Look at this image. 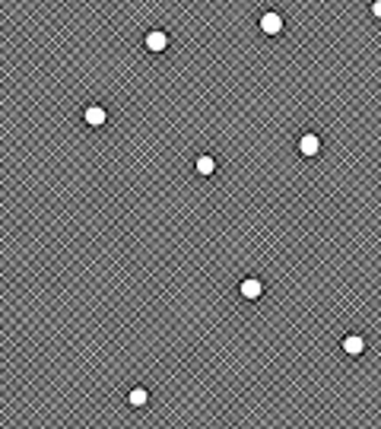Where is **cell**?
Returning a JSON list of instances; mask_svg holds the SVG:
<instances>
[{"instance_id":"obj_1","label":"cell","mask_w":381,"mask_h":429,"mask_svg":"<svg viewBox=\"0 0 381 429\" xmlns=\"http://www.w3.org/2000/svg\"><path fill=\"white\" fill-rule=\"evenodd\" d=\"M108 108L102 105V102H86L83 112H80V121H83V127H89V131H102L108 124Z\"/></svg>"},{"instance_id":"obj_2","label":"cell","mask_w":381,"mask_h":429,"mask_svg":"<svg viewBox=\"0 0 381 429\" xmlns=\"http://www.w3.org/2000/svg\"><path fill=\"white\" fill-rule=\"evenodd\" d=\"M264 296H267V283L261 280V277L248 273V277H241L239 280V299L241 302H261Z\"/></svg>"},{"instance_id":"obj_3","label":"cell","mask_w":381,"mask_h":429,"mask_svg":"<svg viewBox=\"0 0 381 429\" xmlns=\"http://www.w3.org/2000/svg\"><path fill=\"white\" fill-rule=\"evenodd\" d=\"M340 353L349 356V359H359L362 353H369V340H365V334H359V331L343 334V337H340Z\"/></svg>"},{"instance_id":"obj_4","label":"cell","mask_w":381,"mask_h":429,"mask_svg":"<svg viewBox=\"0 0 381 429\" xmlns=\"http://www.w3.org/2000/svg\"><path fill=\"white\" fill-rule=\"evenodd\" d=\"M296 149H298V156H302V159H318V156H321V149H324L321 134H318V131H305V134H298Z\"/></svg>"},{"instance_id":"obj_5","label":"cell","mask_w":381,"mask_h":429,"mask_svg":"<svg viewBox=\"0 0 381 429\" xmlns=\"http://www.w3.org/2000/svg\"><path fill=\"white\" fill-rule=\"evenodd\" d=\"M257 29H261V35H267V39H276V35H283V29H286V19H283L276 10H267V13H261V19H257Z\"/></svg>"},{"instance_id":"obj_6","label":"cell","mask_w":381,"mask_h":429,"mask_svg":"<svg viewBox=\"0 0 381 429\" xmlns=\"http://www.w3.org/2000/svg\"><path fill=\"white\" fill-rule=\"evenodd\" d=\"M168 45H172V35H168L166 29H149V32L143 35V48H146L149 54H166Z\"/></svg>"},{"instance_id":"obj_7","label":"cell","mask_w":381,"mask_h":429,"mask_svg":"<svg viewBox=\"0 0 381 429\" xmlns=\"http://www.w3.org/2000/svg\"><path fill=\"white\" fill-rule=\"evenodd\" d=\"M194 172H197L200 178H216L219 159H216L213 153H197V156H194Z\"/></svg>"},{"instance_id":"obj_8","label":"cell","mask_w":381,"mask_h":429,"mask_svg":"<svg viewBox=\"0 0 381 429\" xmlns=\"http://www.w3.org/2000/svg\"><path fill=\"white\" fill-rule=\"evenodd\" d=\"M127 407H131V410H143V407H149V388L133 385V388L127 391Z\"/></svg>"},{"instance_id":"obj_9","label":"cell","mask_w":381,"mask_h":429,"mask_svg":"<svg viewBox=\"0 0 381 429\" xmlns=\"http://www.w3.org/2000/svg\"><path fill=\"white\" fill-rule=\"evenodd\" d=\"M369 13H372V17H375V19H378V23H381V0H375L372 7H369Z\"/></svg>"}]
</instances>
